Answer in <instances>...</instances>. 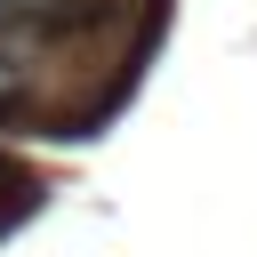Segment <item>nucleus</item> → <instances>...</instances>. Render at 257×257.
I'll return each mask as SVG.
<instances>
[{
    "label": "nucleus",
    "mask_w": 257,
    "mask_h": 257,
    "mask_svg": "<svg viewBox=\"0 0 257 257\" xmlns=\"http://www.w3.org/2000/svg\"><path fill=\"white\" fill-rule=\"evenodd\" d=\"M0 72H16V40H0Z\"/></svg>",
    "instance_id": "7ed1b4c3"
},
{
    "label": "nucleus",
    "mask_w": 257,
    "mask_h": 257,
    "mask_svg": "<svg viewBox=\"0 0 257 257\" xmlns=\"http://www.w3.org/2000/svg\"><path fill=\"white\" fill-rule=\"evenodd\" d=\"M16 112H24V96H16V88H0V128H8Z\"/></svg>",
    "instance_id": "f03ea898"
},
{
    "label": "nucleus",
    "mask_w": 257,
    "mask_h": 257,
    "mask_svg": "<svg viewBox=\"0 0 257 257\" xmlns=\"http://www.w3.org/2000/svg\"><path fill=\"white\" fill-rule=\"evenodd\" d=\"M40 201H48V185H40V177H32L16 153H0V233H16V225L40 209Z\"/></svg>",
    "instance_id": "f257e3e1"
}]
</instances>
